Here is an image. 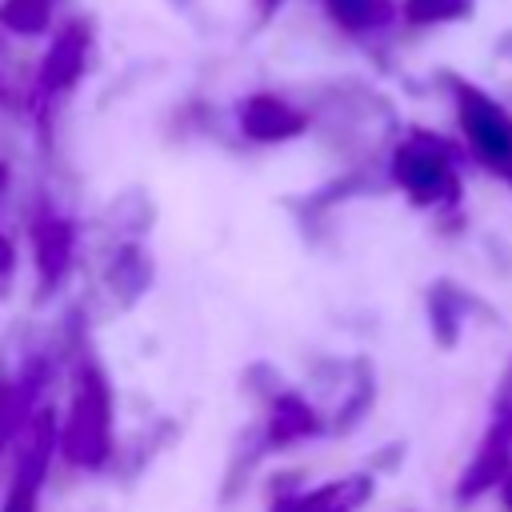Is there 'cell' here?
<instances>
[{
  "label": "cell",
  "instance_id": "1",
  "mask_svg": "<svg viewBox=\"0 0 512 512\" xmlns=\"http://www.w3.org/2000/svg\"><path fill=\"white\" fill-rule=\"evenodd\" d=\"M116 448V400L108 372L96 356H80L72 368V396L60 420V452L72 468L96 472Z\"/></svg>",
  "mask_w": 512,
  "mask_h": 512
},
{
  "label": "cell",
  "instance_id": "2",
  "mask_svg": "<svg viewBox=\"0 0 512 512\" xmlns=\"http://www.w3.org/2000/svg\"><path fill=\"white\" fill-rule=\"evenodd\" d=\"M28 240H32L36 288H40V300H44L72 272V260H76V224L64 212H56L48 200H40L32 208V220H28Z\"/></svg>",
  "mask_w": 512,
  "mask_h": 512
},
{
  "label": "cell",
  "instance_id": "3",
  "mask_svg": "<svg viewBox=\"0 0 512 512\" xmlns=\"http://www.w3.org/2000/svg\"><path fill=\"white\" fill-rule=\"evenodd\" d=\"M56 452H60V420L52 408H36V416L28 420V444L20 452V464H16V476L8 484L0 512H36L40 508V492H44L48 464Z\"/></svg>",
  "mask_w": 512,
  "mask_h": 512
},
{
  "label": "cell",
  "instance_id": "4",
  "mask_svg": "<svg viewBox=\"0 0 512 512\" xmlns=\"http://www.w3.org/2000/svg\"><path fill=\"white\" fill-rule=\"evenodd\" d=\"M88 56H92V24L84 16L64 20V28L52 36V48L44 52L40 72H36V104H40V112L80 84V76L88 68Z\"/></svg>",
  "mask_w": 512,
  "mask_h": 512
},
{
  "label": "cell",
  "instance_id": "5",
  "mask_svg": "<svg viewBox=\"0 0 512 512\" xmlns=\"http://www.w3.org/2000/svg\"><path fill=\"white\" fill-rule=\"evenodd\" d=\"M152 280H156V264H152V252L144 248V240L124 236L120 244H112V252L104 256V268H100V284L112 296L116 312L132 308L152 288Z\"/></svg>",
  "mask_w": 512,
  "mask_h": 512
},
{
  "label": "cell",
  "instance_id": "6",
  "mask_svg": "<svg viewBox=\"0 0 512 512\" xmlns=\"http://www.w3.org/2000/svg\"><path fill=\"white\" fill-rule=\"evenodd\" d=\"M316 432H324V416L300 392H292V388L268 392V408H264V424H260V452L292 448L300 440H312Z\"/></svg>",
  "mask_w": 512,
  "mask_h": 512
},
{
  "label": "cell",
  "instance_id": "7",
  "mask_svg": "<svg viewBox=\"0 0 512 512\" xmlns=\"http://www.w3.org/2000/svg\"><path fill=\"white\" fill-rule=\"evenodd\" d=\"M236 120H240V132L256 144H280V140H292L304 132V112H296L292 104H284L280 96L272 92H256L248 96L240 108H236Z\"/></svg>",
  "mask_w": 512,
  "mask_h": 512
},
{
  "label": "cell",
  "instance_id": "8",
  "mask_svg": "<svg viewBox=\"0 0 512 512\" xmlns=\"http://www.w3.org/2000/svg\"><path fill=\"white\" fill-rule=\"evenodd\" d=\"M44 380H48L44 356H32L24 364V372H20V380H4L0 376V452L36 416V392L44 388Z\"/></svg>",
  "mask_w": 512,
  "mask_h": 512
},
{
  "label": "cell",
  "instance_id": "9",
  "mask_svg": "<svg viewBox=\"0 0 512 512\" xmlns=\"http://www.w3.org/2000/svg\"><path fill=\"white\" fill-rule=\"evenodd\" d=\"M368 496H372V480L368 476H344V480H332L324 488L280 496L272 504V512H356Z\"/></svg>",
  "mask_w": 512,
  "mask_h": 512
},
{
  "label": "cell",
  "instance_id": "10",
  "mask_svg": "<svg viewBox=\"0 0 512 512\" xmlns=\"http://www.w3.org/2000/svg\"><path fill=\"white\" fill-rule=\"evenodd\" d=\"M396 180L416 200H436L440 188H444V180H448V172H444V160L440 156H432L420 144H408V148L396 152Z\"/></svg>",
  "mask_w": 512,
  "mask_h": 512
},
{
  "label": "cell",
  "instance_id": "11",
  "mask_svg": "<svg viewBox=\"0 0 512 512\" xmlns=\"http://www.w3.org/2000/svg\"><path fill=\"white\" fill-rule=\"evenodd\" d=\"M56 16V0H4L0 28L12 36H40Z\"/></svg>",
  "mask_w": 512,
  "mask_h": 512
},
{
  "label": "cell",
  "instance_id": "12",
  "mask_svg": "<svg viewBox=\"0 0 512 512\" xmlns=\"http://www.w3.org/2000/svg\"><path fill=\"white\" fill-rule=\"evenodd\" d=\"M428 316H432V332L440 344H452L460 332V316H464V300L452 284H436L428 292Z\"/></svg>",
  "mask_w": 512,
  "mask_h": 512
},
{
  "label": "cell",
  "instance_id": "13",
  "mask_svg": "<svg viewBox=\"0 0 512 512\" xmlns=\"http://www.w3.org/2000/svg\"><path fill=\"white\" fill-rule=\"evenodd\" d=\"M4 188H8V164L0 160V196H4ZM12 272H16V248H12V240L0 232V296L8 292Z\"/></svg>",
  "mask_w": 512,
  "mask_h": 512
},
{
  "label": "cell",
  "instance_id": "14",
  "mask_svg": "<svg viewBox=\"0 0 512 512\" xmlns=\"http://www.w3.org/2000/svg\"><path fill=\"white\" fill-rule=\"evenodd\" d=\"M328 4H332V12H336L344 24H364V20H372V16L380 12L376 0H328Z\"/></svg>",
  "mask_w": 512,
  "mask_h": 512
},
{
  "label": "cell",
  "instance_id": "15",
  "mask_svg": "<svg viewBox=\"0 0 512 512\" xmlns=\"http://www.w3.org/2000/svg\"><path fill=\"white\" fill-rule=\"evenodd\" d=\"M504 504H508V508H512V472H508V476H504Z\"/></svg>",
  "mask_w": 512,
  "mask_h": 512
}]
</instances>
